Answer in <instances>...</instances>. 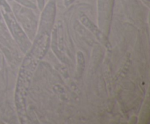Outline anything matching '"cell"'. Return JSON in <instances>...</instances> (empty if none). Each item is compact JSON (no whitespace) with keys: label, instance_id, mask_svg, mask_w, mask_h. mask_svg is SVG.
Here are the masks:
<instances>
[{"label":"cell","instance_id":"obj_1","mask_svg":"<svg viewBox=\"0 0 150 124\" xmlns=\"http://www.w3.org/2000/svg\"><path fill=\"white\" fill-rule=\"evenodd\" d=\"M18 1H19L20 2H21L22 4H25L26 6H29V7H35L34 4H32V3L29 1H26V0H18Z\"/></svg>","mask_w":150,"mask_h":124},{"label":"cell","instance_id":"obj_2","mask_svg":"<svg viewBox=\"0 0 150 124\" xmlns=\"http://www.w3.org/2000/svg\"><path fill=\"white\" fill-rule=\"evenodd\" d=\"M38 3L40 4V8L42 9L43 7V0H38Z\"/></svg>","mask_w":150,"mask_h":124}]
</instances>
